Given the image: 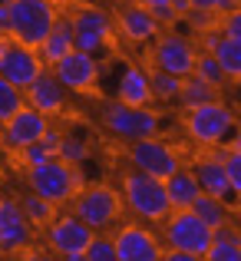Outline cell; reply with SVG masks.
<instances>
[{"label": "cell", "instance_id": "cell-1", "mask_svg": "<svg viewBox=\"0 0 241 261\" xmlns=\"http://www.w3.org/2000/svg\"><path fill=\"white\" fill-rule=\"evenodd\" d=\"M119 195H122V205H126L139 222H162L172 212L169 195H165V182L155 178V175H149V172H139V169L122 175Z\"/></svg>", "mask_w": 241, "mask_h": 261}, {"label": "cell", "instance_id": "cell-2", "mask_svg": "<svg viewBox=\"0 0 241 261\" xmlns=\"http://www.w3.org/2000/svg\"><path fill=\"white\" fill-rule=\"evenodd\" d=\"M26 185H30V192H37V195H43L46 202H53L60 208V205H66L73 195H76L83 182V172L79 166H66L63 159H46L40 162V166H30L26 169Z\"/></svg>", "mask_w": 241, "mask_h": 261}, {"label": "cell", "instance_id": "cell-3", "mask_svg": "<svg viewBox=\"0 0 241 261\" xmlns=\"http://www.w3.org/2000/svg\"><path fill=\"white\" fill-rule=\"evenodd\" d=\"M99 122L106 133H113L116 139L132 142V139H146V136H159L162 129V116L149 106H129V102H106L99 109Z\"/></svg>", "mask_w": 241, "mask_h": 261}, {"label": "cell", "instance_id": "cell-4", "mask_svg": "<svg viewBox=\"0 0 241 261\" xmlns=\"http://www.w3.org/2000/svg\"><path fill=\"white\" fill-rule=\"evenodd\" d=\"M57 17L60 13L53 0H10V20L4 33L26 46H40V40L46 37Z\"/></svg>", "mask_w": 241, "mask_h": 261}, {"label": "cell", "instance_id": "cell-5", "mask_svg": "<svg viewBox=\"0 0 241 261\" xmlns=\"http://www.w3.org/2000/svg\"><path fill=\"white\" fill-rule=\"evenodd\" d=\"M235 129V109L225 106L222 99L202 102V106L185 109V133L195 146L211 149L218 142H225V136Z\"/></svg>", "mask_w": 241, "mask_h": 261}, {"label": "cell", "instance_id": "cell-6", "mask_svg": "<svg viewBox=\"0 0 241 261\" xmlns=\"http://www.w3.org/2000/svg\"><path fill=\"white\" fill-rule=\"evenodd\" d=\"M70 202H73V215L79 222H86L93 231L116 225L122 215V195L113 185H79Z\"/></svg>", "mask_w": 241, "mask_h": 261}, {"label": "cell", "instance_id": "cell-7", "mask_svg": "<svg viewBox=\"0 0 241 261\" xmlns=\"http://www.w3.org/2000/svg\"><path fill=\"white\" fill-rule=\"evenodd\" d=\"M208 238H211V228L192 208H172L169 215L162 218V242H165V248L189 251L195 261H202L205 248H208Z\"/></svg>", "mask_w": 241, "mask_h": 261}, {"label": "cell", "instance_id": "cell-8", "mask_svg": "<svg viewBox=\"0 0 241 261\" xmlns=\"http://www.w3.org/2000/svg\"><path fill=\"white\" fill-rule=\"evenodd\" d=\"M70 27H73V46H76V50H86V53H96V57H99L116 37L113 17H109L102 7H89V4L73 10Z\"/></svg>", "mask_w": 241, "mask_h": 261}, {"label": "cell", "instance_id": "cell-9", "mask_svg": "<svg viewBox=\"0 0 241 261\" xmlns=\"http://www.w3.org/2000/svg\"><path fill=\"white\" fill-rule=\"evenodd\" d=\"M40 70H43V60H40L37 46H26L20 40L0 33V76L7 83H13L17 89H26Z\"/></svg>", "mask_w": 241, "mask_h": 261}, {"label": "cell", "instance_id": "cell-10", "mask_svg": "<svg viewBox=\"0 0 241 261\" xmlns=\"http://www.w3.org/2000/svg\"><path fill=\"white\" fill-rule=\"evenodd\" d=\"M126 159L132 169H139V172H149L155 178H165L172 175L178 166H182V159H178V152L169 146L165 139L159 136H146V139H132L126 149Z\"/></svg>", "mask_w": 241, "mask_h": 261}, {"label": "cell", "instance_id": "cell-11", "mask_svg": "<svg viewBox=\"0 0 241 261\" xmlns=\"http://www.w3.org/2000/svg\"><path fill=\"white\" fill-rule=\"evenodd\" d=\"M93 238V228L86 222H79L76 215H53V222L46 225V242H50V251L66 261H83V251H86V242Z\"/></svg>", "mask_w": 241, "mask_h": 261}, {"label": "cell", "instance_id": "cell-12", "mask_svg": "<svg viewBox=\"0 0 241 261\" xmlns=\"http://www.w3.org/2000/svg\"><path fill=\"white\" fill-rule=\"evenodd\" d=\"M50 70L63 83L66 93H89V89L99 83V57L86 53V50H76V46L66 57H60Z\"/></svg>", "mask_w": 241, "mask_h": 261}, {"label": "cell", "instance_id": "cell-13", "mask_svg": "<svg viewBox=\"0 0 241 261\" xmlns=\"http://www.w3.org/2000/svg\"><path fill=\"white\" fill-rule=\"evenodd\" d=\"M152 70H162V73H172V76H189L192 66H195V46L189 43L185 37H175V33H159L152 40Z\"/></svg>", "mask_w": 241, "mask_h": 261}, {"label": "cell", "instance_id": "cell-14", "mask_svg": "<svg viewBox=\"0 0 241 261\" xmlns=\"http://www.w3.org/2000/svg\"><path fill=\"white\" fill-rule=\"evenodd\" d=\"M113 27H116V33L132 46H146L162 33V27H159V20L152 17V10L142 7V4H136V0L119 4V13H116Z\"/></svg>", "mask_w": 241, "mask_h": 261}, {"label": "cell", "instance_id": "cell-15", "mask_svg": "<svg viewBox=\"0 0 241 261\" xmlns=\"http://www.w3.org/2000/svg\"><path fill=\"white\" fill-rule=\"evenodd\" d=\"M116 261H159L162 242L146 228V225H122L113 235Z\"/></svg>", "mask_w": 241, "mask_h": 261}, {"label": "cell", "instance_id": "cell-16", "mask_svg": "<svg viewBox=\"0 0 241 261\" xmlns=\"http://www.w3.org/2000/svg\"><path fill=\"white\" fill-rule=\"evenodd\" d=\"M46 122H50V116H43L40 109H33V106H20L17 113L10 116L7 122H0V139H4V146L7 149H23V146H30V142H37L40 136H43V129H46Z\"/></svg>", "mask_w": 241, "mask_h": 261}, {"label": "cell", "instance_id": "cell-17", "mask_svg": "<svg viewBox=\"0 0 241 261\" xmlns=\"http://www.w3.org/2000/svg\"><path fill=\"white\" fill-rule=\"evenodd\" d=\"M33 245V228L23 218L17 198H4V212H0V255H17Z\"/></svg>", "mask_w": 241, "mask_h": 261}, {"label": "cell", "instance_id": "cell-18", "mask_svg": "<svg viewBox=\"0 0 241 261\" xmlns=\"http://www.w3.org/2000/svg\"><path fill=\"white\" fill-rule=\"evenodd\" d=\"M23 99H26V106L40 109L43 116H57V113H63V106H66V89L53 76V70L43 66V70L30 80V86L23 89Z\"/></svg>", "mask_w": 241, "mask_h": 261}, {"label": "cell", "instance_id": "cell-19", "mask_svg": "<svg viewBox=\"0 0 241 261\" xmlns=\"http://www.w3.org/2000/svg\"><path fill=\"white\" fill-rule=\"evenodd\" d=\"M192 172H195V178H198V189H202V192L225 198L228 205H238V195H241V192H238L235 185L228 182V172H225L222 159H218L215 152H208L205 159H198V166L192 169Z\"/></svg>", "mask_w": 241, "mask_h": 261}, {"label": "cell", "instance_id": "cell-20", "mask_svg": "<svg viewBox=\"0 0 241 261\" xmlns=\"http://www.w3.org/2000/svg\"><path fill=\"white\" fill-rule=\"evenodd\" d=\"M202 43H205V53L215 57V63L222 66L225 76L231 83H238V76H241V40H228L218 30H208V33H202Z\"/></svg>", "mask_w": 241, "mask_h": 261}, {"label": "cell", "instance_id": "cell-21", "mask_svg": "<svg viewBox=\"0 0 241 261\" xmlns=\"http://www.w3.org/2000/svg\"><path fill=\"white\" fill-rule=\"evenodd\" d=\"M70 50H73V27H70V17H57V20H53V27L46 30V37L40 40L37 53H40V60H43V66H53L60 57H66Z\"/></svg>", "mask_w": 241, "mask_h": 261}, {"label": "cell", "instance_id": "cell-22", "mask_svg": "<svg viewBox=\"0 0 241 261\" xmlns=\"http://www.w3.org/2000/svg\"><path fill=\"white\" fill-rule=\"evenodd\" d=\"M116 99L129 106H152V89H149V73L142 66H126L116 83Z\"/></svg>", "mask_w": 241, "mask_h": 261}, {"label": "cell", "instance_id": "cell-23", "mask_svg": "<svg viewBox=\"0 0 241 261\" xmlns=\"http://www.w3.org/2000/svg\"><path fill=\"white\" fill-rule=\"evenodd\" d=\"M205 258H208V261H238L241 258V231L235 228V222L211 228Z\"/></svg>", "mask_w": 241, "mask_h": 261}, {"label": "cell", "instance_id": "cell-24", "mask_svg": "<svg viewBox=\"0 0 241 261\" xmlns=\"http://www.w3.org/2000/svg\"><path fill=\"white\" fill-rule=\"evenodd\" d=\"M162 182H165V195H169L172 208H189V205L195 202V195L202 192L195 172H192V169H182V166H178L172 175H165Z\"/></svg>", "mask_w": 241, "mask_h": 261}, {"label": "cell", "instance_id": "cell-25", "mask_svg": "<svg viewBox=\"0 0 241 261\" xmlns=\"http://www.w3.org/2000/svg\"><path fill=\"white\" fill-rule=\"evenodd\" d=\"M189 208L195 212L208 228H218V225L235 222V218H231V215H235V205H228L225 198H218V195H208V192H198L195 202H192Z\"/></svg>", "mask_w": 241, "mask_h": 261}, {"label": "cell", "instance_id": "cell-26", "mask_svg": "<svg viewBox=\"0 0 241 261\" xmlns=\"http://www.w3.org/2000/svg\"><path fill=\"white\" fill-rule=\"evenodd\" d=\"M211 99H222V93H218V86L205 83L202 76H195V73H189V76H182V86H178V99L185 109L192 106H202V102H211Z\"/></svg>", "mask_w": 241, "mask_h": 261}, {"label": "cell", "instance_id": "cell-27", "mask_svg": "<svg viewBox=\"0 0 241 261\" xmlns=\"http://www.w3.org/2000/svg\"><path fill=\"white\" fill-rule=\"evenodd\" d=\"M20 212H23V218L30 222L33 231H43L46 225L53 222V215H57V205L46 202V198L37 195V192H26V195L20 198Z\"/></svg>", "mask_w": 241, "mask_h": 261}, {"label": "cell", "instance_id": "cell-28", "mask_svg": "<svg viewBox=\"0 0 241 261\" xmlns=\"http://www.w3.org/2000/svg\"><path fill=\"white\" fill-rule=\"evenodd\" d=\"M57 159H63L66 166H83L89 159V139L83 133H63L57 146Z\"/></svg>", "mask_w": 241, "mask_h": 261}, {"label": "cell", "instance_id": "cell-29", "mask_svg": "<svg viewBox=\"0 0 241 261\" xmlns=\"http://www.w3.org/2000/svg\"><path fill=\"white\" fill-rule=\"evenodd\" d=\"M182 76H172L162 70H149V89H152V102H175Z\"/></svg>", "mask_w": 241, "mask_h": 261}, {"label": "cell", "instance_id": "cell-30", "mask_svg": "<svg viewBox=\"0 0 241 261\" xmlns=\"http://www.w3.org/2000/svg\"><path fill=\"white\" fill-rule=\"evenodd\" d=\"M192 73H195V76H202L205 83L218 86V89L228 83V76H225L222 66L215 63V57H211V53H205V50H202V53H195V66H192Z\"/></svg>", "mask_w": 241, "mask_h": 261}, {"label": "cell", "instance_id": "cell-31", "mask_svg": "<svg viewBox=\"0 0 241 261\" xmlns=\"http://www.w3.org/2000/svg\"><path fill=\"white\" fill-rule=\"evenodd\" d=\"M23 89H17L13 83H7L4 76H0V122H7L13 113H17L20 106H23Z\"/></svg>", "mask_w": 241, "mask_h": 261}, {"label": "cell", "instance_id": "cell-32", "mask_svg": "<svg viewBox=\"0 0 241 261\" xmlns=\"http://www.w3.org/2000/svg\"><path fill=\"white\" fill-rule=\"evenodd\" d=\"M83 261H116V248H113V238L106 235H96L86 242V251H83Z\"/></svg>", "mask_w": 241, "mask_h": 261}, {"label": "cell", "instance_id": "cell-33", "mask_svg": "<svg viewBox=\"0 0 241 261\" xmlns=\"http://www.w3.org/2000/svg\"><path fill=\"white\" fill-rule=\"evenodd\" d=\"M185 23L192 27L195 33H208V30H215L218 27V13L215 10H205V7H192L189 13H185Z\"/></svg>", "mask_w": 241, "mask_h": 261}, {"label": "cell", "instance_id": "cell-34", "mask_svg": "<svg viewBox=\"0 0 241 261\" xmlns=\"http://www.w3.org/2000/svg\"><path fill=\"white\" fill-rule=\"evenodd\" d=\"M222 37L228 40H241V10L235 7V10H225L222 17H218V27H215Z\"/></svg>", "mask_w": 241, "mask_h": 261}, {"label": "cell", "instance_id": "cell-35", "mask_svg": "<svg viewBox=\"0 0 241 261\" xmlns=\"http://www.w3.org/2000/svg\"><path fill=\"white\" fill-rule=\"evenodd\" d=\"M17 155H20V162H23L26 169H30V166H40V162H46V159H53V152L46 146H40V142H30V146L17 149Z\"/></svg>", "mask_w": 241, "mask_h": 261}, {"label": "cell", "instance_id": "cell-36", "mask_svg": "<svg viewBox=\"0 0 241 261\" xmlns=\"http://www.w3.org/2000/svg\"><path fill=\"white\" fill-rule=\"evenodd\" d=\"M192 7H205V10H215V13H225V10H235L238 0H189Z\"/></svg>", "mask_w": 241, "mask_h": 261}, {"label": "cell", "instance_id": "cell-37", "mask_svg": "<svg viewBox=\"0 0 241 261\" xmlns=\"http://www.w3.org/2000/svg\"><path fill=\"white\" fill-rule=\"evenodd\" d=\"M60 139H63V133H60V129L57 126H50V122H46V129H43V136H40V146H46V149H50V152L53 155H57V146H60Z\"/></svg>", "mask_w": 241, "mask_h": 261}, {"label": "cell", "instance_id": "cell-38", "mask_svg": "<svg viewBox=\"0 0 241 261\" xmlns=\"http://www.w3.org/2000/svg\"><path fill=\"white\" fill-rule=\"evenodd\" d=\"M169 10L175 13V20H182L185 13L192 10V4H189V0H169Z\"/></svg>", "mask_w": 241, "mask_h": 261}, {"label": "cell", "instance_id": "cell-39", "mask_svg": "<svg viewBox=\"0 0 241 261\" xmlns=\"http://www.w3.org/2000/svg\"><path fill=\"white\" fill-rule=\"evenodd\" d=\"M7 20H10V0H0V33L7 30Z\"/></svg>", "mask_w": 241, "mask_h": 261}, {"label": "cell", "instance_id": "cell-40", "mask_svg": "<svg viewBox=\"0 0 241 261\" xmlns=\"http://www.w3.org/2000/svg\"><path fill=\"white\" fill-rule=\"evenodd\" d=\"M136 4H142V7H155V4H165V0H136Z\"/></svg>", "mask_w": 241, "mask_h": 261}, {"label": "cell", "instance_id": "cell-41", "mask_svg": "<svg viewBox=\"0 0 241 261\" xmlns=\"http://www.w3.org/2000/svg\"><path fill=\"white\" fill-rule=\"evenodd\" d=\"M106 4H113V7H119V4H129V0H106Z\"/></svg>", "mask_w": 241, "mask_h": 261}, {"label": "cell", "instance_id": "cell-42", "mask_svg": "<svg viewBox=\"0 0 241 261\" xmlns=\"http://www.w3.org/2000/svg\"><path fill=\"white\" fill-rule=\"evenodd\" d=\"M0 212H4V198H0Z\"/></svg>", "mask_w": 241, "mask_h": 261}]
</instances>
